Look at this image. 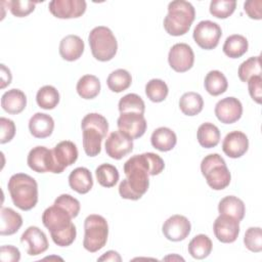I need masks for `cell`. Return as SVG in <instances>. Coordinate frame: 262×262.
Segmentation results:
<instances>
[{"mask_svg":"<svg viewBox=\"0 0 262 262\" xmlns=\"http://www.w3.org/2000/svg\"><path fill=\"white\" fill-rule=\"evenodd\" d=\"M117 126L119 130L127 134L129 137L136 139L145 133L147 123L143 114L129 112L120 114L117 120Z\"/></svg>","mask_w":262,"mask_h":262,"instance_id":"8fae6325","label":"cell"},{"mask_svg":"<svg viewBox=\"0 0 262 262\" xmlns=\"http://www.w3.org/2000/svg\"><path fill=\"white\" fill-rule=\"evenodd\" d=\"M0 260L2 262H18L20 260V252L14 246L4 245L0 248Z\"/></svg>","mask_w":262,"mask_h":262,"instance_id":"c3c4849f","label":"cell"},{"mask_svg":"<svg viewBox=\"0 0 262 262\" xmlns=\"http://www.w3.org/2000/svg\"><path fill=\"white\" fill-rule=\"evenodd\" d=\"M249 48L247 38L239 34H233L225 39L222 50L224 54L230 58H238L243 56Z\"/></svg>","mask_w":262,"mask_h":262,"instance_id":"f1b7e54d","label":"cell"},{"mask_svg":"<svg viewBox=\"0 0 262 262\" xmlns=\"http://www.w3.org/2000/svg\"><path fill=\"white\" fill-rule=\"evenodd\" d=\"M87 126H91V127H95L99 130H101L104 134L107 133L108 131V123L107 120L100 114L97 113H90L87 114L81 122V128L83 127H87Z\"/></svg>","mask_w":262,"mask_h":262,"instance_id":"ee69618b","label":"cell"},{"mask_svg":"<svg viewBox=\"0 0 262 262\" xmlns=\"http://www.w3.org/2000/svg\"><path fill=\"white\" fill-rule=\"evenodd\" d=\"M27 105V96L26 94L16 88L10 89L3 93L1 97V106L2 108L10 114L17 115L21 113Z\"/></svg>","mask_w":262,"mask_h":262,"instance_id":"cb8c5ba5","label":"cell"},{"mask_svg":"<svg viewBox=\"0 0 262 262\" xmlns=\"http://www.w3.org/2000/svg\"><path fill=\"white\" fill-rule=\"evenodd\" d=\"M131 83H132L131 74L124 69H118L113 71L106 79V85L108 89L116 93H120L128 89Z\"/></svg>","mask_w":262,"mask_h":262,"instance_id":"836d02e7","label":"cell"},{"mask_svg":"<svg viewBox=\"0 0 262 262\" xmlns=\"http://www.w3.org/2000/svg\"><path fill=\"white\" fill-rule=\"evenodd\" d=\"M213 231L219 242L231 244L236 241L239 234V221L230 216L219 214L214 221Z\"/></svg>","mask_w":262,"mask_h":262,"instance_id":"9a60e30c","label":"cell"},{"mask_svg":"<svg viewBox=\"0 0 262 262\" xmlns=\"http://www.w3.org/2000/svg\"><path fill=\"white\" fill-rule=\"evenodd\" d=\"M204 86L209 94L212 96H218L227 90L228 82L222 72L213 70L206 75Z\"/></svg>","mask_w":262,"mask_h":262,"instance_id":"4dcf8cb0","label":"cell"},{"mask_svg":"<svg viewBox=\"0 0 262 262\" xmlns=\"http://www.w3.org/2000/svg\"><path fill=\"white\" fill-rule=\"evenodd\" d=\"M218 212L221 215H227L242 221L245 217L246 207L244 202L237 196L227 195L220 200L218 204Z\"/></svg>","mask_w":262,"mask_h":262,"instance_id":"4316f807","label":"cell"},{"mask_svg":"<svg viewBox=\"0 0 262 262\" xmlns=\"http://www.w3.org/2000/svg\"><path fill=\"white\" fill-rule=\"evenodd\" d=\"M248 90L251 98L258 104L262 102V77H252L248 82Z\"/></svg>","mask_w":262,"mask_h":262,"instance_id":"bcb514c9","label":"cell"},{"mask_svg":"<svg viewBox=\"0 0 262 262\" xmlns=\"http://www.w3.org/2000/svg\"><path fill=\"white\" fill-rule=\"evenodd\" d=\"M27 163L30 169L37 173L55 172L52 149H48L47 147L42 145L35 146L30 150Z\"/></svg>","mask_w":262,"mask_h":262,"instance_id":"2e32d148","label":"cell"},{"mask_svg":"<svg viewBox=\"0 0 262 262\" xmlns=\"http://www.w3.org/2000/svg\"><path fill=\"white\" fill-rule=\"evenodd\" d=\"M249 148L248 136L242 131H231L226 134L222 141L223 152L231 159L244 156Z\"/></svg>","mask_w":262,"mask_h":262,"instance_id":"d6986e66","label":"cell"},{"mask_svg":"<svg viewBox=\"0 0 262 262\" xmlns=\"http://www.w3.org/2000/svg\"><path fill=\"white\" fill-rule=\"evenodd\" d=\"M59 93L57 89L51 85L41 87L36 94L37 104L43 110H53L59 103Z\"/></svg>","mask_w":262,"mask_h":262,"instance_id":"e575fe53","label":"cell"},{"mask_svg":"<svg viewBox=\"0 0 262 262\" xmlns=\"http://www.w3.org/2000/svg\"><path fill=\"white\" fill-rule=\"evenodd\" d=\"M242 82H248L252 77L261 76V56H252L243 61L237 70Z\"/></svg>","mask_w":262,"mask_h":262,"instance_id":"8d00e7d4","label":"cell"},{"mask_svg":"<svg viewBox=\"0 0 262 262\" xmlns=\"http://www.w3.org/2000/svg\"><path fill=\"white\" fill-rule=\"evenodd\" d=\"M54 205L64 209L72 216V218H76L79 215L81 209L80 202L68 193H62L57 196L54 201Z\"/></svg>","mask_w":262,"mask_h":262,"instance_id":"b9f144b4","label":"cell"},{"mask_svg":"<svg viewBox=\"0 0 262 262\" xmlns=\"http://www.w3.org/2000/svg\"><path fill=\"white\" fill-rule=\"evenodd\" d=\"M53 162L55 166L54 174H59L63 170L73 165L78 159V148L76 144L70 140L58 142L52 149Z\"/></svg>","mask_w":262,"mask_h":262,"instance_id":"5bb4252c","label":"cell"},{"mask_svg":"<svg viewBox=\"0 0 262 262\" xmlns=\"http://www.w3.org/2000/svg\"><path fill=\"white\" fill-rule=\"evenodd\" d=\"M12 203L23 211L32 210L38 203L37 181L26 173L13 174L7 183Z\"/></svg>","mask_w":262,"mask_h":262,"instance_id":"3957f363","label":"cell"},{"mask_svg":"<svg viewBox=\"0 0 262 262\" xmlns=\"http://www.w3.org/2000/svg\"><path fill=\"white\" fill-rule=\"evenodd\" d=\"M215 115L223 124H232L238 121L243 115L242 102L232 96L220 99L215 105Z\"/></svg>","mask_w":262,"mask_h":262,"instance_id":"ac0fdd59","label":"cell"},{"mask_svg":"<svg viewBox=\"0 0 262 262\" xmlns=\"http://www.w3.org/2000/svg\"><path fill=\"white\" fill-rule=\"evenodd\" d=\"M106 155L114 160H121L133 150V139L121 130L110 133L105 139Z\"/></svg>","mask_w":262,"mask_h":262,"instance_id":"30bf717a","label":"cell"},{"mask_svg":"<svg viewBox=\"0 0 262 262\" xmlns=\"http://www.w3.org/2000/svg\"><path fill=\"white\" fill-rule=\"evenodd\" d=\"M70 187L80 194L89 192L93 186V178L91 172L85 167L74 169L69 175Z\"/></svg>","mask_w":262,"mask_h":262,"instance_id":"603a6c76","label":"cell"},{"mask_svg":"<svg viewBox=\"0 0 262 262\" xmlns=\"http://www.w3.org/2000/svg\"><path fill=\"white\" fill-rule=\"evenodd\" d=\"M0 234L11 235L18 231L23 225V217L11 208L1 207Z\"/></svg>","mask_w":262,"mask_h":262,"instance_id":"484cf974","label":"cell"},{"mask_svg":"<svg viewBox=\"0 0 262 262\" xmlns=\"http://www.w3.org/2000/svg\"><path fill=\"white\" fill-rule=\"evenodd\" d=\"M86 7L84 0H52L48 4L50 13L61 19L80 17L85 13Z\"/></svg>","mask_w":262,"mask_h":262,"instance_id":"7c38bea8","label":"cell"},{"mask_svg":"<svg viewBox=\"0 0 262 262\" xmlns=\"http://www.w3.org/2000/svg\"><path fill=\"white\" fill-rule=\"evenodd\" d=\"M83 131V148L88 157H96L101 151L102 139L106 136L101 130L87 126L82 128Z\"/></svg>","mask_w":262,"mask_h":262,"instance_id":"7402d4cb","label":"cell"},{"mask_svg":"<svg viewBox=\"0 0 262 262\" xmlns=\"http://www.w3.org/2000/svg\"><path fill=\"white\" fill-rule=\"evenodd\" d=\"M118 108L120 114L121 113H129L135 112L139 114H144L145 104L143 99L136 93H128L124 95L118 104Z\"/></svg>","mask_w":262,"mask_h":262,"instance_id":"f35d334b","label":"cell"},{"mask_svg":"<svg viewBox=\"0 0 262 262\" xmlns=\"http://www.w3.org/2000/svg\"><path fill=\"white\" fill-rule=\"evenodd\" d=\"M10 12L16 17H25L34 11L36 2L27 0H12L6 2Z\"/></svg>","mask_w":262,"mask_h":262,"instance_id":"7bdbcfd3","label":"cell"},{"mask_svg":"<svg viewBox=\"0 0 262 262\" xmlns=\"http://www.w3.org/2000/svg\"><path fill=\"white\" fill-rule=\"evenodd\" d=\"M20 243L27 247L30 256H38L47 251L49 244L47 236L37 226H29L20 236Z\"/></svg>","mask_w":262,"mask_h":262,"instance_id":"e0dca14e","label":"cell"},{"mask_svg":"<svg viewBox=\"0 0 262 262\" xmlns=\"http://www.w3.org/2000/svg\"><path fill=\"white\" fill-rule=\"evenodd\" d=\"M222 36V30L217 23L212 20H201L194 28L192 37L194 42L205 50H211L217 47L220 38Z\"/></svg>","mask_w":262,"mask_h":262,"instance_id":"ba28073f","label":"cell"},{"mask_svg":"<svg viewBox=\"0 0 262 262\" xmlns=\"http://www.w3.org/2000/svg\"><path fill=\"white\" fill-rule=\"evenodd\" d=\"M177 142L175 132L168 127H159L154 130L150 136L151 145L160 151H169L173 149Z\"/></svg>","mask_w":262,"mask_h":262,"instance_id":"d4e9b609","label":"cell"},{"mask_svg":"<svg viewBox=\"0 0 262 262\" xmlns=\"http://www.w3.org/2000/svg\"><path fill=\"white\" fill-rule=\"evenodd\" d=\"M93 57L99 61L113 59L118 51V42L112 30L104 26L93 28L88 36Z\"/></svg>","mask_w":262,"mask_h":262,"instance_id":"8992f818","label":"cell"},{"mask_svg":"<svg viewBox=\"0 0 262 262\" xmlns=\"http://www.w3.org/2000/svg\"><path fill=\"white\" fill-rule=\"evenodd\" d=\"M0 127H1V134H0V143L4 144L12 140L15 135V124L12 120L1 117L0 118Z\"/></svg>","mask_w":262,"mask_h":262,"instance_id":"f6af8a7d","label":"cell"},{"mask_svg":"<svg viewBox=\"0 0 262 262\" xmlns=\"http://www.w3.org/2000/svg\"><path fill=\"white\" fill-rule=\"evenodd\" d=\"M191 230L189 220L183 215H173L169 217L162 226L165 237L171 242H180L185 239Z\"/></svg>","mask_w":262,"mask_h":262,"instance_id":"4fadbf2b","label":"cell"},{"mask_svg":"<svg viewBox=\"0 0 262 262\" xmlns=\"http://www.w3.org/2000/svg\"><path fill=\"white\" fill-rule=\"evenodd\" d=\"M244 10L252 19L262 18V1L261 0H248L244 3Z\"/></svg>","mask_w":262,"mask_h":262,"instance_id":"7dc6e473","label":"cell"},{"mask_svg":"<svg viewBox=\"0 0 262 262\" xmlns=\"http://www.w3.org/2000/svg\"><path fill=\"white\" fill-rule=\"evenodd\" d=\"M175 258H177V259H179V260H182V261L184 260L183 258H181V257H179V256H175V257H172V256H167V257H166V258H164V259H165V260H169V259H172V260H173V259H175Z\"/></svg>","mask_w":262,"mask_h":262,"instance_id":"816d5d0a","label":"cell"},{"mask_svg":"<svg viewBox=\"0 0 262 262\" xmlns=\"http://www.w3.org/2000/svg\"><path fill=\"white\" fill-rule=\"evenodd\" d=\"M97 260L98 261H118V262H120V261H122V258L118 252L111 250V251L105 252Z\"/></svg>","mask_w":262,"mask_h":262,"instance_id":"f907efd6","label":"cell"},{"mask_svg":"<svg viewBox=\"0 0 262 262\" xmlns=\"http://www.w3.org/2000/svg\"><path fill=\"white\" fill-rule=\"evenodd\" d=\"M213 244L211 238L206 234H198L189 242L187 250L189 255L198 260L207 258L212 252Z\"/></svg>","mask_w":262,"mask_h":262,"instance_id":"1f68e13d","label":"cell"},{"mask_svg":"<svg viewBox=\"0 0 262 262\" xmlns=\"http://www.w3.org/2000/svg\"><path fill=\"white\" fill-rule=\"evenodd\" d=\"M100 81L94 75H84L77 82L76 90L80 97L84 99H93L100 92Z\"/></svg>","mask_w":262,"mask_h":262,"instance_id":"f546056e","label":"cell"},{"mask_svg":"<svg viewBox=\"0 0 262 262\" xmlns=\"http://www.w3.org/2000/svg\"><path fill=\"white\" fill-rule=\"evenodd\" d=\"M72 219V216L64 209L54 204L43 212V225L50 231V236L55 245L69 247L76 239L77 229Z\"/></svg>","mask_w":262,"mask_h":262,"instance_id":"7a4b0ae2","label":"cell"},{"mask_svg":"<svg viewBox=\"0 0 262 262\" xmlns=\"http://www.w3.org/2000/svg\"><path fill=\"white\" fill-rule=\"evenodd\" d=\"M1 89H4L6 86H8L11 83V72L8 68H6L5 64H1Z\"/></svg>","mask_w":262,"mask_h":262,"instance_id":"681fc988","label":"cell"},{"mask_svg":"<svg viewBox=\"0 0 262 262\" xmlns=\"http://www.w3.org/2000/svg\"><path fill=\"white\" fill-rule=\"evenodd\" d=\"M244 244L246 248L254 253L262 251V229L261 227H249L244 236Z\"/></svg>","mask_w":262,"mask_h":262,"instance_id":"60d3db41","label":"cell"},{"mask_svg":"<svg viewBox=\"0 0 262 262\" xmlns=\"http://www.w3.org/2000/svg\"><path fill=\"white\" fill-rule=\"evenodd\" d=\"M236 1L234 0H212L210 3V13L217 18H227L235 10Z\"/></svg>","mask_w":262,"mask_h":262,"instance_id":"ab89813d","label":"cell"},{"mask_svg":"<svg viewBox=\"0 0 262 262\" xmlns=\"http://www.w3.org/2000/svg\"><path fill=\"white\" fill-rule=\"evenodd\" d=\"M203 97L196 92H185L179 99V108L185 116H196L203 111Z\"/></svg>","mask_w":262,"mask_h":262,"instance_id":"d6a6232c","label":"cell"},{"mask_svg":"<svg viewBox=\"0 0 262 262\" xmlns=\"http://www.w3.org/2000/svg\"><path fill=\"white\" fill-rule=\"evenodd\" d=\"M97 182L103 187H113L117 184L120 174L118 169L112 164H101L95 169Z\"/></svg>","mask_w":262,"mask_h":262,"instance_id":"d590c367","label":"cell"},{"mask_svg":"<svg viewBox=\"0 0 262 262\" xmlns=\"http://www.w3.org/2000/svg\"><path fill=\"white\" fill-rule=\"evenodd\" d=\"M220 131L216 125L210 122L203 123L196 131V138L201 146L205 148L215 147L220 141Z\"/></svg>","mask_w":262,"mask_h":262,"instance_id":"83f0119b","label":"cell"},{"mask_svg":"<svg viewBox=\"0 0 262 262\" xmlns=\"http://www.w3.org/2000/svg\"><path fill=\"white\" fill-rule=\"evenodd\" d=\"M54 129V121L51 116L44 113H36L29 121L30 133L36 138L49 137Z\"/></svg>","mask_w":262,"mask_h":262,"instance_id":"44dd1931","label":"cell"},{"mask_svg":"<svg viewBox=\"0 0 262 262\" xmlns=\"http://www.w3.org/2000/svg\"><path fill=\"white\" fill-rule=\"evenodd\" d=\"M195 17L194 7L190 2L175 0L168 4V14L164 18V29L171 36L186 34Z\"/></svg>","mask_w":262,"mask_h":262,"instance_id":"277c9868","label":"cell"},{"mask_svg":"<svg viewBox=\"0 0 262 262\" xmlns=\"http://www.w3.org/2000/svg\"><path fill=\"white\" fill-rule=\"evenodd\" d=\"M108 236V224L104 217L97 214H90L84 220L83 247L90 253L101 250Z\"/></svg>","mask_w":262,"mask_h":262,"instance_id":"52a82bcc","label":"cell"},{"mask_svg":"<svg viewBox=\"0 0 262 262\" xmlns=\"http://www.w3.org/2000/svg\"><path fill=\"white\" fill-rule=\"evenodd\" d=\"M169 93V88L161 79H151L145 85V94L152 102H162L166 99Z\"/></svg>","mask_w":262,"mask_h":262,"instance_id":"74e56055","label":"cell"},{"mask_svg":"<svg viewBox=\"0 0 262 262\" xmlns=\"http://www.w3.org/2000/svg\"><path fill=\"white\" fill-rule=\"evenodd\" d=\"M201 172L207 184L214 190L226 188L231 180V175L226 163L218 154H210L202 160Z\"/></svg>","mask_w":262,"mask_h":262,"instance_id":"5b68a950","label":"cell"},{"mask_svg":"<svg viewBox=\"0 0 262 262\" xmlns=\"http://www.w3.org/2000/svg\"><path fill=\"white\" fill-rule=\"evenodd\" d=\"M165 168L164 160L157 154L135 155L124 164L126 178L119 185L121 198L131 201L139 200L148 189V176L159 175Z\"/></svg>","mask_w":262,"mask_h":262,"instance_id":"6da1fadb","label":"cell"},{"mask_svg":"<svg viewBox=\"0 0 262 262\" xmlns=\"http://www.w3.org/2000/svg\"><path fill=\"white\" fill-rule=\"evenodd\" d=\"M168 62L171 69L177 73H185L194 63V53L192 48L186 43L174 44L168 53Z\"/></svg>","mask_w":262,"mask_h":262,"instance_id":"9c48e42d","label":"cell"},{"mask_svg":"<svg viewBox=\"0 0 262 262\" xmlns=\"http://www.w3.org/2000/svg\"><path fill=\"white\" fill-rule=\"evenodd\" d=\"M85 49L84 41L77 35H68L59 43V54L67 61L79 59Z\"/></svg>","mask_w":262,"mask_h":262,"instance_id":"ffe728a7","label":"cell"}]
</instances>
